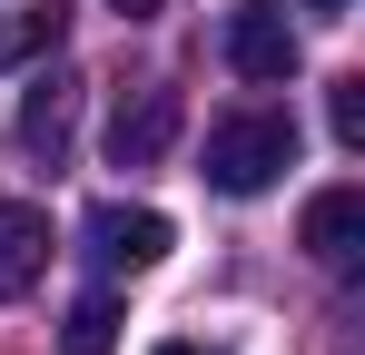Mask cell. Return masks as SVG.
<instances>
[{
    "label": "cell",
    "mask_w": 365,
    "mask_h": 355,
    "mask_svg": "<svg viewBox=\"0 0 365 355\" xmlns=\"http://www.w3.org/2000/svg\"><path fill=\"white\" fill-rule=\"evenodd\" d=\"M60 40H69V10H60V0H20V10H0V69L60 50Z\"/></svg>",
    "instance_id": "ba28073f"
},
{
    "label": "cell",
    "mask_w": 365,
    "mask_h": 355,
    "mask_svg": "<svg viewBox=\"0 0 365 355\" xmlns=\"http://www.w3.org/2000/svg\"><path fill=\"white\" fill-rule=\"evenodd\" d=\"M297 237H306V257H316L326 277H346L365 257V187H316L306 217H297Z\"/></svg>",
    "instance_id": "8992f818"
},
{
    "label": "cell",
    "mask_w": 365,
    "mask_h": 355,
    "mask_svg": "<svg viewBox=\"0 0 365 355\" xmlns=\"http://www.w3.org/2000/svg\"><path fill=\"white\" fill-rule=\"evenodd\" d=\"M79 237H89V257H99L109 277H148V267H158V257L178 247V227H168L158 207H128V197L89 207V227H79Z\"/></svg>",
    "instance_id": "277c9868"
},
{
    "label": "cell",
    "mask_w": 365,
    "mask_h": 355,
    "mask_svg": "<svg viewBox=\"0 0 365 355\" xmlns=\"http://www.w3.org/2000/svg\"><path fill=\"white\" fill-rule=\"evenodd\" d=\"M326 128H336V148H365V79L326 89Z\"/></svg>",
    "instance_id": "30bf717a"
},
{
    "label": "cell",
    "mask_w": 365,
    "mask_h": 355,
    "mask_svg": "<svg viewBox=\"0 0 365 355\" xmlns=\"http://www.w3.org/2000/svg\"><path fill=\"white\" fill-rule=\"evenodd\" d=\"M158 355H217V346H197V336H168V346H158Z\"/></svg>",
    "instance_id": "7c38bea8"
},
{
    "label": "cell",
    "mask_w": 365,
    "mask_h": 355,
    "mask_svg": "<svg viewBox=\"0 0 365 355\" xmlns=\"http://www.w3.org/2000/svg\"><path fill=\"white\" fill-rule=\"evenodd\" d=\"M187 128V99L168 89V79H148V89H128L119 118H109V168H158L168 148H178Z\"/></svg>",
    "instance_id": "3957f363"
},
{
    "label": "cell",
    "mask_w": 365,
    "mask_h": 355,
    "mask_svg": "<svg viewBox=\"0 0 365 355\" xmlns=\"http://www.w3.org/2000/svg\"><path fill=\"white\" fill-rule=\"evenodd\" d=\"M50 267V217L30 197H0V296H30Z\"/></svg>",
    "instance_id": "52a82bcc"
},
{
    "label": "cell",
    "mask_w": 365,
    "mask_h": 355,
    "mask_svg": "<svg viewBox=\"0 0 365 355\" xmlns=\"http://www.w3.org/2000/svg\"><path fill=\"white\" fill-rule=\"evenodd\" d=\"M217 50L237 79L257 89H277V79H297V30H287V0H237L227 10V30H217Z\"/></svg>",
    "instance_id": "7a4b0ae2"
},
{
    "label": "cell",
    "mask_w": 365,
    "mask_h": 355,
    "mask_svg": "<svg viewBox=\"0 0 365 355\" xmlns=\"http://www.w3.org/2000/svg\"><path fill=\"white\" fill-rule=\"evenodd\" d=\"M297 168V118L287 109H237L207 128V187L217 197H257V187H277V178Z\"/></svg>",
    "instance_id": "6da1fadb"
},
{
    "label": "cell",
    "mask_w": 365,
    "mask_h": 355,
    "mask_svg": "<svg viewBox=\"0 0 365 355\" xmlns=\"http://www.w3.org/2000/svg\"><path fill=\"white\" fill-rule=\"evenodd\" d=\"M109 10H119V20H158V0H109Z\"/></svg>",
    "instance_id": "8fae6325"
},
{
    "label": "cell",
    "mask_w": 365,
    "mask_h": 355,
    "mask_svg": "<svg viewBox=\"0 0 365 355\" xmlns=\"http://www.w3.org/2000/svg\"><path fill=\"white\" fill-rule=\"evenodd\" d=\"M69 138H79V79L50 69V79H30V99H20V118H10V148H20L30 168H60Z\"/></svg>",
    "instance_id": "5b68a950"
},
{
    "label": "cell",
    "mask_w": 365,
    "mask_h": 355,
    "mask_svg": "<svg viewBox=\"0 0 365 355\" xmlns=\"http://www.w3.org/2000/svg\"><path fill=\"white\" fill-rule=\"evenodd\" d=\"M119 346V296L99 287V296H79L69 306V336H60V355H109Z\"/></svg>",
    "instance_id": "9c48e42d"
},
{
    "label": "cell",
    "mask_w": 365,
    "mask_h": 355,
    "mask_svg": "<svg viewBox=\"0 0 365 355\" xmlns=\"http://www.w3.org/2000/svg\"><path fill=\"white\" fill-rule=\"evenodd\" d=\"M306 10H316V20H346V10H356V0H306Z\"/></svg>",
    "instance_id": "4fadbf2b"
}]
</instances>
